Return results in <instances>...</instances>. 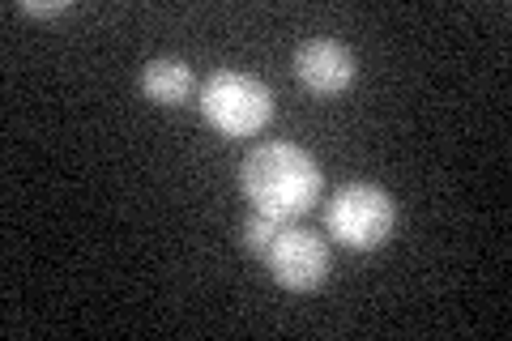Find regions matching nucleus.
Listing matches in <instances>:
<instances>
[{"label":"nucleus","mask_w":512,"mask_h":341,"mask_svg":"<svg viewBox=\"0 0 512 341\" xmlns=\"http://www.w3.org/2000/svg\"><path fill=\"white\" fill-rule=\"evenodd\" d=\"M282 226H286L282 218H269V214H256V209H252V218L244 222V248L256 252V256H265V248L278 239Z\"/></svg>","instance_id":"7"},{"label":"nucleus","mask_w":512,"mask_h":341,"mask_svg":"<svg viewBox=\"0 0 512 341\" xmlns=\"http://www.w3.org/2000/svg\"><path fill=\"white\" fill-rule=\"evenodd\" d=\"M239 184L256 214L269 218H303L320 197V167L316 158L291 141H265L244 158Z\"/></svg>","instance_id":"1"},{"label":"nucleus","mask_w":512,"mask_h":341,"mask_svg":"<svg viewBox=\"0 0 512 341\" xmlns=\"http://www.w3.org/2000/svg\"><path fill=\"white\" fill-rule=\"evenodd\" d=\"M261 261L282 290H316L329 278V243L303 226H282Z\"/></svg>","instance_id":"4"},{"label":"nucleus","mask_w":512,"mask_h":341,"mask_svg":"<svg viewBox=\"0 0 512 341\" xmlns=\"http://www.w3.org/2000/svg\"><path fill=\"white\" fill-rule=\"evenodd\" d=\"M201 116L222 137H256L274 116V94L265 81L222 69L201 86Z\"/></svg>","instance_id":"2"},{"label":"nucleus","mask_w":512,"mask_h":341,"mask_svg":"<svg viewBox=\"0 0 512 341\" xmlns=\"http://www.w3.org/2000/svg\"><path fill=\"white\" fill-rule=\"evenodd\" d=\"M141 90H146V99L158 103V107H180L192 99V90H197V77L184 60L175 56H158L150 60L146 69H141Z\"/></svg>","instance_id":"6"},{"label":"nucleus","mask_w":512,"mask_h":341,"mask_svg":"<svg viewBox=\"0 0 512 341\" xmlns=\"http://www.w3.org/2000/svg\"><path fill=\"white\" fill-rule=\"evenodd\" d=\"M397 226V201L380 184H346L325 205V231L342 248L376 252Z\"/></svg>","instance_id":"3"},{"label":"nucleus","mask_w":512,"mask_h":341,"mask_svg":"<svg viewBox=\"0 0 512 341\" xmlns=\"http://www.w3.org/2000/svg\"><path fill=\"white\" fill-rule=\"evenodd\" d=\"M18 9L30 13V18H56V13H64L69 5H64V0H52V5H39V0H22Z\"/></svg>","instance_id":"8"},{"label":"nucleus","mask_w":512,"mask_h":341,"mask_svg":"<svg viewBox=\"0 0 512 341\" xmlns=\"http://www.w3.org/2000/svg\"><path fill=\"white\" fill-rule=\"evenodd\" d=\"M355 73H359L355 52L338 39H308V43H299V52H295L299 86L320 94V99L346 94L350 86H355Z\"/></svg>","instance_id":"5"}]
</instances>
